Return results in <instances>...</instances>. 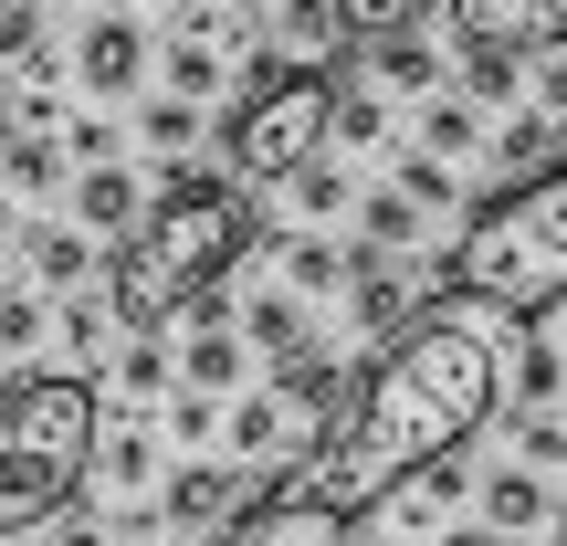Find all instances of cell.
Returning a JSON list of instances; mask_svg holds the SVG:
<instances>
[{"label": "cell", "instance_id": "6da1fadb", "mask_svg": "<svg viewBox=\"0 0 567 546\" xmlns=\"http://www.w3.org/2000/svg\"><path fill=\"white\" fill-rule=\"evenodd\" d=\"M505 358L515 347H505L494 316H421V326H400V337L358 368V389L337 400V421L316 431V452H305L284 484H305L337 515H368L400 473L452 463V452L505 410Z\"/></svg>", "mask_w": 567, "mask_h": 546}, {"label": "cell", "instance_id": "7a4b0ae2", "mask_svg": "<svg viewBox=\"0 0 567 546\" xmlns=\"http://www.w3.org/2000/svg\"><path fill=\"white\" fill-rule=\"evenodd\" d=\"M252 243H264V200H252L231 168H168L158 200L137 210V231H126L116 264H105V316H116L126 337H147V326L189 316L200 295H221V274L243 264Z\"/></svg>", "mask_w": 567, "mask_h": 546}, {"label": "cell", "instance_id": "3957f363", "mask_svg": "<svg viewBox=\"0 0 567 546\" xmlns=\"http://www.w3.org/2000/svg\"><path fill=\"white\" fill-rule=\"evenodd\" d=\"M431 295H473L484 316H515V326L567 305V158L473 200L463 243L431 264Z\"/></svg>", "mask_w": 567, "mask_h": 546}, {"label": "cell", "instance_id": "277c9868", "mask_svg": "<svg viewBox=\"0 0 567 546\" xmlns=\"http://www.w3.org/2000/svg\"><path fill=\"white\" fill-rule=\"evenodd\" d=\"M95 473V389L21 368L0 389V536H32L74 505V484Z\"/></svg>", "mask_w": 567, "mask_h": 546}, {"label": "cell", "instance_id": "5b68a950", "mask_svg": "<svg viewBox=\"0 0 567 546\" xmlns=\"http://www.w3.org/2000/svg\"><path fill=\"white\" fill-rule=\"evenodd\" d=\"M326 116H337V74L326 63H284V53H252V84L221 126V168L243 189H274L295 179L305 158H326Z\"/></svg>", "mask_w": 567, "mask_h": 546}, {"label": "cell", "instance_id": "8992f818", "mask_svg": "<svg viewBox=\"0 0 567 546\" xmlns=\"http://www.w3.org/2000/svg\"><path fill=\"white\" fill-rule=\"evenodd\" d=\"M463 42L494 53H567V0H442Z\"/></svg>", "mask_w": 567, "mask_h": 546}, {"label": "cell", "instance_id": "52a82bcc", "mask_svg": "<svg viewBox=\"0 0 567 546\" xmlns=\"http://www.w3.org/2000/svg\"><path fill=\"white\" fill-rule=\"evenodd\" d=\"M221 546H347V515L316 505L305 484H274L264 505H243V515L221 526Z\"/></svg>", "mask_w": 567, "mask_h": 546}, {"label": "cell", "instance_id": "ba28073f", "mask_svg": "<svg viewBox=\"0 0 567 546\" xmlns=\"http://www.w3.org/2000/svg\"><path fill=\"white\" fill-rule=\"evenodd\" d=\"M463 494H473L463 463H421V473H400L368 515H379V536H442L452 515H463Z\"/></svg>", "mask_w": 567, "mask_h": 546}, {"label": "cell", "instance_id": "9c48e42d", "mask_svg": "<svg viewBox=\"0 0 567 546\" xmlns=\"http://www.w3.org/2000/svg\"><path fill=\"white\" fill-rule=\"evenodd\" d=\"M137 74H147V32L126 11H95L84 42H74V84L84 95H137Z\"/></svg>", "mask_w": 567, "mask_h": 546}, {"label": "cell", "instance_id": "30bf717a", "mask_svg": "<svg viewBox=\"0 0 567 546\" xmlns=\"http://www.w3.org/2000/svg\"><path fill=\"white\" fill-rule=\"evenodd\" d=\"M231 515H243V473L231 463H179L158 494V526H179V536H221Z\"/></svg>", "mask_w": 567, "mask_h": 546}, {"label": "cell", "instance_id": "8fae6325", "mask_svg": "<svg viewBox=\"0 0 567 546\" xmlns=\"http://www.w3.org/2000/svg\"><path fill=\"white\" fill-rule=\"evenodd\" d=\"M137 210H147V189H137V168H84L74 179V222H84V243H116V231H137Z\"/></svg>", "mask_w": 567, "mask_h": 546}, {"label": "cell", "instance_id": "7c38bea8", "mask_svg": "<svg viewBox=\"0 0 567 546\" xmlns=\"http://www.w3.org/2000/svg\"><path fill=\"white\" fill-rule=\"evenodd\" d=\"M347 284H358V337L368 347H389V337H400V326H410V284L400 274H389V253H347Z\"/></svg>", "mask_w": 567, "mask_h": 546}, {"label": "cell", "instance_id": "4fadbf2b", "mask_svg": "<svg viewBox=\"0 0 567 546\" xmlns=\"http://www.w3.org/2000/svg\"><path fill=\"white\" fill-rule=\"evenodd\" d=\"M274 400H284V421L305 410V431H326L337 421V358H326V347H284L274 358Z\"/></svg>", "mask_w": 567, "mask_h": 546}, {"label": "cell", "instance_id": "5bb4252c", "mask_svg": "<svg viewBox=\"0 0 567 546\" xmlns=\"http://www.w3.org/2000/svg\"><path fill=\"white\" fill-rule=\"evenodd\" d=\"M274 53L284 63H326V74H337V0H274Z\"/></svg>", "mask_w": 567, "mask_h": 546}, {"label": "cell", "instance_id": "9a60e30c", "mask_svg": "<svg viewBox=\"0 0 567 546\" xmlns=\"http://www.w3.org/2000/svg\"><path fill=\"white\" fill-rule=\"evenodd\" d=\"M547 484H536V473L526 463H505V473H484V526L494 536H536V526H547Z\"/></svg>", "mask_w": 567, "mask_h": 546}, {"label": "cell", "instance_id": "2e32d148", "mask_svg": "<svg viewBox=\"0 0 567 546\" xmlns=\"http://www.w3.org/2000/svg\"><path fill=\"white\" fill-rule=\"evenodd\" d=\"M21 274H32L42 295H74V284L95 274V243H84V231H21Z\"/></svg>", "mask_w": 567, "mask_h": 546}, {"label": "cell", "instance_id": "e0dca14e", "mask_svg": "<svg viewBox=\"0 0 567 546\" xmlns=\"http://www.w3.org/2000/svg\"><path fill=\"white\" fill-rule=\"evenodd\" d=\"M168 95H189V105H200V95H221V21H200V11H189V32L168 42Z\"/></svg>", "mask_w": 567, "mask_h": 546}, {"label": "cell", "instance_id": "ac0fdd59", "mask_svg": "<svg viewBox=\"0 0 567 546\" xmlns=\"http://www.w3.org/2000/svg\"><path fill=\"white\" fill-rule=\"evenodd\" d=\"M252 253H274L284 295H326V284H347V253H326L316 231H284V243H252Z\"/></svg>", "mask_w": 567, "mask_h": 546}, {"label": "cell", "instance_id": "d6986e66", "mask_svg": "<svg viewBox=\"0 0 567 546\" xmlns=\"http://www.w3.org/2000/svg\"><path fill=\"white\" fill-rule=\"evenodd\" d=\"M179 379L200 389V400L243 379V337H231V316H221V326H189V347H179Z\"/></svg>", "mask_w": 567, "mask_h": 546}, {"label": "cell", "instance_id": "ffe728a7", "mask_svg": "<svg viewBox=\"0 0 567 546\" xmlns=\"http://www.w3.org/2000/svg\"><path fill=\"white\" fill-rule=\"evenodd\" d=\"M368 74H379L389 95H431V84H442V53L410 42V32H389V42H368Z\"/></svg>", "mask_w": 567, "mask_h": 546}, {"label": "cell", "instance_id": "44dd1931", "mask_svg": "<svg viewBox=\"0 0 567 546\" xmlns=\"http://www.w3.org/2000/svg\"><path fill=\"white\" fill-rule=\"evenodd\" d=\"M105 379H116L126 400H158V389L179 379V358H168L158 337H126V347H105Z\"/></svg>", "mask_w": 567, "mask_h": 546}, {"label": "cell", "instance_id": "7402d4cb", "mask_svg": "<svg viewBox=\"0 0 567 546\" xmlns=\"http://www.w3.org/2000/svg\"><path fill=\"white\" fill-rule=\"evenodd\" d=\"M221 442L243 452V463H274V452H284V400H274V389H264V400H231Z\"/></svg>", "mask_w": 567, "mask_h": 546}, {"label": "cell", "instance_id": "603a6c76", "mask_svg": "<svg viewBox=\"0 0 567 546\" xmlns=\"http://www.w3.org/2000/svg\"><path fill=\"white\" fill-rule=\"evenodd\" d=\"M494 168H505V179H536V168H557V126H547V116L494 126Z\"/></svg>", "mask_w": 567, "mask_h": 546}, {"label": "cell", "instance_id": "cb8c5ba5", "mask_svg": "<svg viewBox=\"0 0 567 546\" xmlns=\"http://www.w3.org/2000/svg\"><path fill=\"white\" fill-rule=\"evenodd\" d=\"M421 11H442V0H337V32L389 42V32H421Z\"/></svg>", "mask_w": 567, "mask_h": 546}, {"label": "cell", "instance_id": "d4e9b609", "mask_svg": "<svg viewBox=\"0 0 567 546\" xmlns=\"http://www.w3.org/2000/svg\"><path fill=\"white\" fill-rule=\"evenodd\" d=\"M389 189H400L410 210H463V179H452L442 158H389Z\"/></svg>", "mask_w": 567, "mask_h": 546}, {"label": "cell", "instance_id": "484cf974", "mask_svg": "<svg viewBox=\"0 0 567 546\" xmlns=\"http://www.w3.org/2000/svg\"><path fill=\"white\" fill-rule=\"evenodd\" d=\"M147 463H158V442H147V421H126L116 442L95 431V473H105V484H126V494H137V484H147Z\"/></svg>", "mask_w": 567, "mask_h": 546}, {"label": "cell", "instance_id": "4316f807", "mask_svg": "<svg viewBox=\"0 0 567 546\" xmlns=\"http://www.w3.org/2000/svg\"><path fill=\"white\" fill-rule=\"evenodd\" d=\"M358 222H368V253H400V243H410V231H421V210H410V200H400V189H389V179H379V189H368V200H358Z\"/></svg>", "mask_w": 567, "mask_h": 546}, {"label": "cell", "instance_id": "83f0119b", "mask_svg": "<svg viewBox=\"0 0 567 546\" xmlns=\"http://www.w3.org/2000/svg\"><path fill=\"white\" fill-rule=\"evenodd\" d=\"M147 147H158V158H189V147H200V105L158 95V105H147Z\"/></svg>", "mask_w": 567, "mask_h": 546}, {"label": "cell", "instance_id": "f1b7e54d", "mask_svg": "<svg viewBox=\"0 0 567 546\" xmlns=\"http://www.w3.org/2000/svg\"><path fill=\"white\" fill-rule=\"evenodd\" d=\"M0 179H11L21 200H42V189H53V137H0Z\"/></svg>", "mask_w": 567, "mask_h": 546}, {"label": "cell", "instance_id": "f546056e", "mask_svg": "<svg viewBox=\"0 0 567 546\" xmlns=\"http://www.w3.org/2000/svg\"><path fill=\"white\" fill-rule=\"evenodd\" d=\"M421 147H431V158H463V147H484V116H473V105H431V116H421Z\"/></svg>", "mask_w": 567, "mask_h": 546}, {"label": "cell", "instance_id": "4dcf8cb0", "mask_svg": "<svg viewBox=\"0 0 567 546\" xmlns=\"http://www.w3.org/2000/svg\"><path fill=\"white\" fill-rule=\"evenodd\" d=\"M326 137H337V147H379V137H389L379 95H358V84H337V116H326Z\"/></svg>", "mask_w": 567, "mask_h": 546}, {"label": "cell", "instance_id": "1f68e13d", "mask_svg": "<svg viewBox=\"0 0 567 546\" xmlns=\"http://www.w3.org/2000/svg\"><path fill=\"white\" fill-rule=\"evenodd\" d=\"M243 337H252V347H274V358H284V347H305V316H295V295H252Z\"/></svg>", "mask_w": 567, "mask_h": 546}, {"label": "cell", "instance_id": "d6a6232c", "mask_svg": "<svg viewBox=\"0 0 567 546\" xmlns=\"http://www.w3.org/2000/svg\"><path fill=\"white\" fill-rule=\"evenodd\" d=\"M32 347H42V295L0 284V358H32Z\"/></svg>", "mask_w": 567, "mask_h": 546}, {"label": "cell", "instance_id": "836d02e7", "mask_svg": "<svg viewBox=\"0 0 567 546\" xmlns=\"http://www.w3.org/2000/svg\"><path fill=\"white\" fill-rule=\"evenodd\" d=\"M515 463H567V421H557V410H515Z\"/></svg>", "mask_w": 567, "mask_h": 546}, {"label": "cell", "instance_id": "e575fe53", "mask_svg": "<svg viewBox=\"0 0 567 546\" xmlns=\"http://www.w3.org/2000/svg\"><path fill=\"white\" fill-rule=\"evenodd\" d=\"M42 53V0H0V63H32Z\"/></svg>", "mask_w": 567, "mask_h": 546}, {"label": "cell", "instance_id": "d590c367", "mask_svg": "<svg viewBox=\"0 0 567 546\" xmlns=\"http://www.w3.org/2000/svg\"><path fill=\"white\" fill-rule=\"evenodd\" d=\"M463 84H473V95H515V53H494V42H463Z\"/></svg>", "mask_w": 567, "mask_h": 546}, {"label": "cell", "instance_id": "8d00e7d4", "mask_svg": "<svg viewBox=\"0 0 567 546\" xmlns=\"http://www.w3.org/2000/svg\"><path fill=\"white\" fill-rule=\"evenodd\" d=\"M284 189H295V210H347V179H337L326 158H305V168H295Z\"/></svg>", "mask_w": 567, "mask_h": 546}, {"label": "cell", "instance_id": "74e56055", "mask_svg": "<svg viewBox=\"0 0 567 546\" xmlns=\"http://www.w3.org/2000/svg\"><path fill=\"white\" fill-rule=\"evenodd\" d=\"M168 431H179V442H189V452H210V442H221V410H210V400H200V389H189V400H179V410H168Z\"/></svg>", "mask_w": 567, "mask_h": 546}, {"label": "cell", "instance_id": "f35d334b", "mask_svg": "<svg viewBox=\"0 0 567 546\" xmlns=\"http://www.w3.org/2000/svg\"><path fill=\"white\" fill-rule=\"evenodd\" d=\"M63 147H74L84 168H105V158H116V126H105V116H63Z\"/></svg>", "mask_w": 567, "mask_h": 546}, {"label": "cell", "instance_id": "ab89813d", "mask_svg": "<svg viewBox=\"0 0 567 546\" xmlns=\"http://www.w3.org/2000/svg\"><path fill=\"white\" fill-rule=\"evenodd\" d=\"M536 116H567V53H536Z\"/></svg>", "mask_w": 567, "mask_h": 546}, {"label": "cell", "instance_id": "60d3db41", "mask_svg": "<svg viewBox=\"0 0 567 546\" xmlns=\"http://www.w3.org/2000/svg\"><path fill=\"white\" fill-rule=\"evenodd\" d=\"M63 337H74V347H105V305L74 295V305H63Z\"/></svg>", "mask_w": 567, "mask_h": 546}, {"label": "cell", "instance_id": "b9f144b4", "mask_svg": "<svg viewBox=\"0 0 567 546\" xmlns=\"http://www.w3.org/2000/svg\"><path fill=\"white\" fill-rule=\"evenodd\" d=\"M53 546H116V536H105L95 515H53Z\"/></svg>", "mask_w": 567, "mask_h": 546}, {"label": "cell", "instance_id": "7bdbcfd3", "mask_svg": "<svg viewBox=\"0 0 567 546\" xmlns=\"http://www.w3.org/2000/svg\"><path fill=\"white\" fill-rule=\"evenodd\" d=\"M0 243H21V222H11V200H0Z\"/></svg>", "mask_w": 567, "mask_h": 546}, {"label": "cell", "instance_id": "ee69618b", "mask_svg": "<svg viewBox=\"0 0 567 546\" xmlns=\"http://www.w3.org/2000/svg\"><path fill=\"white\" fill-rule=\"evenodd\" d=\"M347 546H400V536H358V526H347Z\"/></svg>", "mask_w": 567, "mask_h": 546}, {"label": "cell", "instance_id": "f6af8a7d", "mask_svg": "<svg viewBox=\"0 0 567 546\" xmlns=\"http://www.w3.org/2000/svg\"><path fill=\"white\" fill-rule=\"evenodd\" d=\"M473 546H526V536H494V526H484V536H473Z\"/></svg>", "mask_w": 567, "mask_h": 546}, {"label": "cell", "instance_id": "bcb514c9", "mask_svg": "<svg viewBox=\"0 0 567 546\" xmlns=\"http://www.w3.org/2000/svg\"><path fill=\"white\" fill-rule=\"evenodd\" d=\"M547 536H557V546H567V505H557V515H547Z\"/></svg>", "mask_w": 567, "mask_h": 546}, {"label": "cell", "instance_id": "7dc6e473", "mask_svg": "<svg viewBox=\"0 0 567 546\" xmlns=\"http://www.w3.org/2000/svg\"><path fill=\"white\" fill-rule=\"evenodd\" d=\"M231 11H274V0H231Z\"/></svg>", "mask_w": 567, "mask_h": 546}, {"label": "cell", "instance_id": "c3c4849f", "mask_svg": "<svg viewBox=\"0 0 567 546\" xmlns=\"http://www.w3.org/2000/svg\"><path fill=\"white\" fill-rule=\"evenodd\" d=\"M0 546H11V536H0Z\"/></svg>", "mask_w": 567, "mask_h": 546}, {"label": "cell", "instance_id": "681fc988", "mask_svg": "<svg viewBox=\"0 0 567 546\" xmlns=\"http://www.w3.org/2000/svg\"><path fill=\"white\" fill-rule=\"evenodd\" d=\"M557 400H567V389H557Z\"/></svg>", "mask_w": 567, "mask_h": 546}, {"label": "cell", "instance_id": "f907efd6", "mask_svg": "<svg viewBox=\"0 0 567 546\" xmlns=\"http://www.w3.org/2000/svg\"><path fill=\"white\" fill-rule=\"evenodd\" d=\"M179 11H189V0H179Z\"/></svg>", "mask_w": 567, "mask_h": 546}]
</instances>
